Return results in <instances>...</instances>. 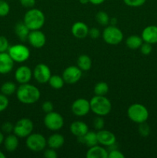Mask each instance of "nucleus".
Instances as JSON below:
<instances>
[{"label":"nucleus","instance_id":"obj_1","mask_svg":"<svg viewBox=\"0 0 157 158\" xmlns=\"http://www.w3.org/2000/svg\"><path fill=\"white\" fill-rule=\"evenodd\" d=\"M40 91L38 87L29 83L21 84L16 90V97L19 102L23 104H33L40 98Z\"/></svg>","mask_w":157,"mask_h":158},{"label":"nucleus","instance_id":"obj_2","mask_svg":"<svg viewBox=\"0 0 157 158\" xmlns=\"http://www.w3.org/2000/svg\"><path fill=\"white\" fill-rule=\"evenodd\" d=\"M46 17L44 13L38 9L32 8L26 12L23 22L27 26L29 30H38L44 26Z\"/></svg>","mask_w":157,"mask_h":158},{"label":"nucleus","instance_id":"obj_3","mask_svg":"<svg viewBox=\"0 0 157 158\" xmlns=\"http://www.w3.org/2000/svg\"><path fill=\"white\" fill-rule=\"evenodd\" d=\"M90 110L97 116L105 117L112 110V103L105 96L95 95L90 100Z\"/></svg>","mask_w":157,"mask_h":158},{"label":"nucleus","instance_id":"obj_4","mask_svg":"<svg viewBox=\"0 0 157 158\" xmlns=\"http://www.w3.org/2000/svg\"><path fill=\"white\" fill-rule=\"evenodd\" d=\"M128 117L132 122L141 123L146 122L149 118V111L147 108L140 103H133L127 110Z\"/></svg>","mask_w":157,"mask_h":158},{"label":"nucleus","instance_id":"obj_5","mask_svg":"<svg viewBox=\"0 0 157 158\" xmlns=\"http://www.w3.org/2000/svg\"><path fill=\"white\" fill-rule=\"evenodd\" d=\"M26 145L33 152H40L46 148L47 140L39 133H32L26 137Z\"/></svg>","mask_w":157,"mask_h":158},{"label":"nucleus","instance_id":"obj_6","mask_svg":"<svg viewBox=\"0 0 157 158\" xmlns=\"http://www.w3.org/2000/svg\"><path fill=\"white\" fill-rule=\"evenodd\" d=\"M8 53L15 63H21L26 62L30 56V51L23 44H15L9 46Z\"/></svg>","mask_w":157,"mask_h":158},{"label":"nucleus","instance_id":"obj_7","mask_svg":"<svg viewBox=\"0 0 157 158\" xmlns=\"http://www.w3.org/2000/svg\"><path fill=\"white\" fill-rule=\"evenodd\" d=\"M103 38L107 44L118 45L123 41V33L121 29L115 26H107L103 32Z\"/></svg>","mask_w":157,"mask_h":158},{"label":"nucleus","instance_id":"obj_8","mask_svg":"<svg viewBox=\"0 0 157 158\" xmlns=\"http://www.w3.org/2000/svg\"><path fill=\"white\" fill-rule=\"evenodd\" d=\"M44 124L49 131H59L64 126V119L59 113L52 111L45 116Z\"/></svg>","mask_w":157,"mask_h":158},{"label":"nucleus","instance_id":"obj_9","mask_svg":"<svg viewBox=\"0 0 157 158\" xmlns=\"http://www.w3.org/2000/svg\"><path fill=\"white\" fill-rule=\"evenodd\" d=\"M33 122L29 118H22L14 125V134L20 138L27 137L33 131Z\"/></svg>","mask_w":157,"mask_h":158},{"label":"nucleus","instance_id":"obj_10","mask_svg":"<svg viewBox=\"0 0 157 158\" xmlns=\"http://www.w3.org/2000/svg\"><path fill=\"white\" fill-rule=\"evenodd\" d=\"M51 70L45 63H38L32 71V77L38 83L44 84L49 82L51 77Z\"/></svg>","mask_w":157,"mask_h":158},{"label":"nucleus","instance_id":"obj_11","mask_svg":"<svg viewBox=\"0 0 157 158\" xmlns=\"http://www.w3.org/2000/svg\"><path fill=\"white\" fill-rule=\"evenodd\" d=\"M83 72L76 66H69L64 69L62 78L67 84H75L81 79Z\"/></svg>","mask_w":157,"mask_h":158},{"label":"nucleus","instance_id":"obj_12","mask_svg":"<svg viewBox=\"0 0 157 158\" xmlns=\"http://www.w3.org/2000/svg\"><path fill=\"white\" fill-rule=\"evenodd\" d=\"M71 110H72V114L76 117H84L87 115L91 110L90 103L86 99H77L72 103Z\"/></svg>","mask_w":157,"mask_h":158},{"label":"nucleus","instance_id":"obj_13","mask_svg":"<svg viewBox=\"0 0 157 158\" xmlns=\"http://www.w3.org/2000/svg\"><path fill=\"white\" fill-rule=\"evenodd\" d=\"M27 40L32 47L35 49H41L46 44V37L44 32H42L40 29L32 30L28 35Z\"/></svg>","mask_w":157,"mask_h":158},{"label":"nucleus","instance_id":"obj_14","mask_svg":"<svg viewBox=\"0 0 157 158\" xmlns=\"http://www.w3.org/2000/svg\"><path fill=\"white\" fill-rule=\"evenodd\" d=\"M97 139L98 143L103 146L110 147L115 144L116 142V137L112 132L106 130H101L97 132Z\"/></svg>","mask_w":157,"mask_h":158},{"label":"nucleus","instance_id":"obj_15","mask_svg":"<svg viewBox=\"0 0 157 158\" xmlns=\"http://www.w3.org/2000/svg\"><path fill=\"white\" fill-rule=\"evenodd\" d=\"M32 77V71L29 66H21L15 70V79L20 84L29 83Z\"/></svg>","mask_w":157,"mask_h":158},{"label":"nucleus","instance_id":"obj_16","mask_svg":"<svg viewBox=\"0 0 157 158\" xmlns=\"http://www.w3.org/2000/svg\"><path fill=\"white\" fill-rule=\"evenodd\" d=\"M14 63L8 52H0V74H8L12 70Z\"/></svg>","mask_w":157,"mask_h":158},{"label":"nucleus","instance_id":"obj_17","mask_svg":"<svg viewBox=\"0 0 157 158\" xmlns=\"http://www.w3.org/2000/svg\"><path fill=\"white\" fill-rule=\"evenodd\" d=\"M89 27L83 22H76L72 25L71 32L73 36L77 39H84L89 35Z\"/></svg>","mask_w":157,"mask_h":158},{"label":"nucleus","instance_id":"obj_18","mask_svg":"<svg viewBox=\"0 0 157 158\" xmlns=\"http://www.w3.org/2000/svg\"><path fill=\"white\" fill-rule=\"evenodd\" d=\"M142 39L145 43L155 44L157 43V26H146L142 32Z\"/></svg>","mask_w":157,"mask_h":158},{"label":"nucleus","instance_id":"obj_19","mask_svg":"<svg viewBox=\"0 0 157 158\" xmlns=\"http://www.w3.org/2000/svg\"><path fill=\"white\" fill-rule=\"evenodd\" d=\"M69 130L74 136L79 137L85 135L89 131V127L84 122L76 120V121H74L71 123Z\"/></svg>","mask_w":157,"mask_h":158},{"label":"nucleus","instance_id":"obj_20","mask_svg":"<svg viewBox=\"0 0 157 158\" xmlns=\"http://www.w3.org/2000/svg\"><path fill=\"white\" fill-rule=\"evenodd\" d=\"M109 151L103 147L98 146V144L89 148L86 153L87 158H108Z\"/></svg>","mask_w":157,"mask_h":158},{"label":"nucleus","instance_id":"obj_21","mask_svg":"<svg viewBox=\"0 0 157 158\" xmlns=\"http://www.w3.org/2000/svg\"><path fill=\"white\" fill-rule=\"evenodd\" d=\"M78 138V142L86 144L88 148L95 146L98 144V139H97V133L94 131H88L85 135L82 137H77Z\"/></svg>","mask_w":157,"mask_h":158},{"label":"nucleus","instance_id":"obj_22","mask_svg":"<svg viewBox=\"0 0 157 158\" xmlns=\"http://www.w3.org/2000/svg\"><path fill=\"white\" fill-rule=\"evenodd\" d=\"M14 31L16 35V36L21 40L22 42H26L28 39V35H29L30 30L29 28L27 27L24 22H18L15 24V28H14Z\"/></svg>","mask_w":157,"mask_h":158},{"label":"nucleus","instance_id":"obj_23","mask_svg":"<svg viewBox=\"0 0 157 158\" xmlns=\"http://www.w3.org/2000/svg\"><path fill=\"white\" fill-rule=\"evenodd\" d=\"M65 143V138L62 134H53L48 138L47 144L48 146L52 149H58L62 148Z\"/></svg>","mask_w":157,"mask_h":158},{"label":"nucleus","instance_id":"obj_24","mask_svg":"<svg viewBox=\"0 0 157 158\" xmlns=\"http://www.w3.org/2000/svg\"><path fill=\"white\" fill-rule=\"evenodd\" d=\"M3 143L8 152H14L18 146V137L15 134H9L5 138Z\"/></svg>","mask_w":157,"mask_h":158},{"label":"nucleus","instance_id":"obj_25","mask_svg":"<svg viewBox=\"0 0 157 158\" xmlns=\"http://www.w3.org/2000/svg\"><path fill=\"white\" fill-rule=\"evenodd\" d=\"M143 43V40L142 37L137 35H129L126 40V45L129 49H137L140 48L141 45Z\"/></svg>","mask_w":157,"mask_h":158},{"label":"nucleus","instance_id":"obj_26","mask_svg":"<svg viewBox=\"0 0 157 158\" xmlns=\"http://www.w3.org/2000/svg\"><path fill=\"white\" fill-rule=\"evenodd\" d=\"M77 66L82 71L89 70L92 67V60L89 56L83 54L79 56L77 60Z\"/></svg>","mask_w":157,"mask_h":158},{"label":"nucleus","instance_id":"obj_27","mask_svg":"<svg viewBox=\"0 0 157 158\" xmlns=\"http://www.w3.org/2000/svg\"><path fill=\"white\" fill-rule=\"evenodd\" d=\"M17 90V86L15 85V83L11 81H7L5 82L4 83H2V85L0 87V91H1V94H4L6 96H11L13 94L16 93Z\"/></svg>","mask_w":157,"mask_h":158},{"label":"nucleus","instance_id":"obj_28","mask_svg":"<svg viewBox=\"0 0 157 158\" xmlns=\"http://www.w3.org/2000/svg\"><path fill=\"white\" fill-rule=\"evenodd\" d=\"M48 83H49L51 87L55 89H61V88L63 87L65 84V81L63 80L62 77H60L58 75L51 76Z\"/></svg>","mask_w":157,"mask_h":158},{"label":"nucleus","instance_id":"obj_29","mask_svg":"<svg viewBox=\"0 0 157 158\" xmlns=\"http://www.w3.org/2000/svg\"><path fill=\"white\" fill-rule=\"evenodd\" d=\"M109 85L106 82H99L94 86V94L98 96H105L109 92Z\"/></svg>","mask_w":157,"mask_h":158},{"label":"nucleus","instance_id":"obj_30","mask_svg":"<svg viewBox=\"0 0 157 158\" xmlns=\"http://www.w3.org/2000/svg\"><path fill=\"white\" fill-rule=\"evenodd\" d=\"M95 20L100 26H107L109 24L110 17L104 11H99L95 15Z\"/></svg>","mask_w":157,"mask_h":158},{"label":"nucleus","instance_id":"obj_31","mask_svg":"<svg viewBox=\"0 0 157 158\" xmlns=\"http://www.w3.org/2000/svg\"><path fill=\"white\" fill-rule=\"evenodd\" d=\"M10 12V6L6 0H0V17H5Z\"/></svg>","mask_w":157,"mask_h":158},{"label":"nucleus","instance_id":"obj_32","mask_svg":"<svg viewBox=\"0 0 157 158\" xmlns=\"http://www.w3.org/2000/svg\"><path fill=\"white\" fill-rule=\"evenodd\" d=\"M139 134L142 136V137H148L150 134V127H149V125L146 123V122H143V123H139V126L138 128Z\"/></svg>","mask_w":157,"mask_h":158},{"label":"nucleus","instance_id":"obj_33","mask_svg":"<svg viewBox=\"0 0 157 158\" xmlns=\"http://www.w3.org/2000/svg\"><path fill=\"white\" fill-rule=\"evenodd\" d=\"M93 127L97 131H101L105 127L104 119L101 116H97L93 120Z\"/></svg>","mask_w":157,"mask_h":158},{"label":"nucleus","instance_id":"obj_34","mask_svg":"<svg viewBox=\"0 0 157 158\" xmlns=\"http://www.w3.org/2000/svg\"><path fill=\"white\" fill-rule=\"evenodd\" d=\"M9 100L8 99L7 96L0 94V113L6 110L8 106H9Z\"/></svg>","mask_w":157,"mask_h":158},{"label":"nucleus","instance_id":"obj_35","mask_svg":"<svg viewBox=\"0 0 157 158\" xmlns=\"http://www.w3.org/2000/svg\"><path fill=\"white\" fill-rule=\"evenodd\" d=\"M123 2L129 7H140L145 4L146 0H123Z\"/></svg>","mask_w":157,"mask_h":158},{"label":"nucleus","instance_id":"obj_36","mask_svg":"<svg viewBox=\"0 0 157 158\" xmlns=\"http://www.w3.org/2000/svg\"><path fill=\"white\" fill-rule=\"evenodd\" d=\"M9 48V40L3 35H0V52H5L8 51Z\"/></svg>","mask_w":157,"mask_h":158},{"label":"nucleus","instance_id":"obj_37","mask_svg":"<svg viewBox=\"0 0 157 158\" xmlns=\"http://www.w3.org/2000/svg\"><path fill=\"white\" fill-rule=\"evenodd\" d=\"M1 129L2 131L5 134H11L12 132H13V130H14V125L12 124L11 122H5V123H2L1 127Z\"/></svg>","mask_w":157,"mask_h":158},{"label":"nucleus","instance_id":"obj_38","mask_svg":"<svg viewBox=\"0 0 157 158\" xmlns=\"http://www.w3.org/2000/svg\"><path fill=\"white\" fill-rule=\"evenodd\" d=\"M140 50H141V52L145 56H148L152 52V44L148 43H143L140 46Z\"/></svg>","mask_w":157,"mask_h":158},{"label":"nucleus","instance_id":"obj_39","mask_svg":"<svg viewBox=\"0 0 157 158\" xmlns=\"http://www.w3.org/2000/svg\"><path fill=\"white\" fill-rule=\"evenodd\" d=\"M108 158H125V155L117 148L111 149L109 151Z\"/></svg>","mask_w":157,"mask_h":158},{"label":"nucleus","instance_id":"obj_40","mask_svg":"<svg viewBox=\"0 0 157 158\" xmlns=\"http://www.w3.org/2000/svg\"><path fill=\"white\" fill-rule=\"evenodd\" d=\"M42 110L46 114H48V113H50L52 111H53L54 105L52 102L47 100V101L43 102L42 105Z\"/></svg>","mask_w":157,"mask_h":158},{"label":"nucleus","instance_id":"obj_41","mask_svg":"<svg viewBox=\"0 0 157 158\" xmlns=\"http://www.w3.org/2000/svg\"><path fill=\"white\" fill-rule=\"evenodd\" d=\"M100 35H101V33H100L99 29H97V28L92 27V28H91V29H89V35H89V37H90V38L95 40V39L99 38V37L100 36Z\"/></svg>","mask_w":157,"mask_h":158},{"label":"nucleus","instance_id":"obj_42","mask_svg":"<svg viewBox=\"0 0 157 158\" xmlns=\"http://www.w3.org/2000/svg\"><path fill=\"white\" fill-rule=\"evenodd\" d=\"M44 157L46 158H57L58 154H57L55 149L49 148V149L44 151Z\"/></svg>","mask_w":157,"mask_h":158},{"label":"nucleus","instance_id":"obj_43","mask_svg":"<svg viewBox=\"0 0 157 158\" xmlns=\"http://www.w3.org/2000/svg\"><path fill=\"white\" fill-rule=\"evenodd\" d=\"M22 6L28 9H32L35 5V0H19Z\"/></svg>","mask_w":157,"mask_h":158},{"label":"nucleus","instance_id":"obj_44","mask_svg":"<svg viewBox=\"0 0 157 158\" xmlns=\"http://www.w3.org/2000/svg\"><path fill=\"white\" fill-rule=\"evenodd\" d=\"M106 0H89V2L92 3V5H95V6H98V5H101Z\"/></svg>","mask_w":157,"mask_h":158},{"label":"nucleus","instance_id":"obj_45","mask_svg":"<svg viewBox=\"0 0 157 158\" xmlns=\"http://www.w3.org/2000/svg\"><path fill=\"white\" fill-rule=\"evenodd\" d=\"M117 23V19L115 18H110V20H109V23H110L112 26H115Z\"/></svg>","mask_w":157,"mask_h":158},{"label":"nucleus","instance_id":"obj_46","mask_svg":"<svg viewBox=\"0 0 157 158\" xmlns=\"http://www.w3.org/2000/svg\"><path fill=\"white\" fill-rule=\"evenodd\" d=\"M5 140V137H4V134H3L2 131H0V145L4 142Z\"/></svg>","mask_w":157,"mask_h":158},{"label":"nucleus","instance_id":"obj_47","mask_svg":"<svg viewBox=\"0 0 157 158\" xmlns=\"http://www.w3.org/2000/svg\"><path fill=\"white\" fill-rule=\"evenodd\" d=\"M79 2L83 5H86L89 2V0H79Z\"/></svg>","mask_w":157,"mask_h":158},{"label":"nucleus","instance_id":"obj_48","mask_svg":"<svg viewBox=\"0 0 157 158\" xmlns=\"http://www.w3.org/2000/svg\"><path fill=\"white\" fill-rule=\"evenodd\" d=\"M0 158H6V155L0 151Z\"/></svg>","mask_w":157,"mask_h":158}]
</instances>
